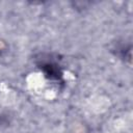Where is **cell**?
I'll list each match as a JSON object with an SVG mask.
<instances>
[{
    "label": "cell",
    "mask_w": 133,
    "mask_h": 133,
    "mask_svg": "<svg viewBox=\"0 0 133 133\" xmlns=\"http://www.w3.org/2000/svg\"><path fill=\"white\" fill-rule=\"evenodd\" d=\"M39 68L41 70H43L46 77H48L51 80H60L62 77V73L60 71L59 65L54 61H44L39 64Z\"/></svg>",
    "instance_id": "cell-1"
}]
</instances>
